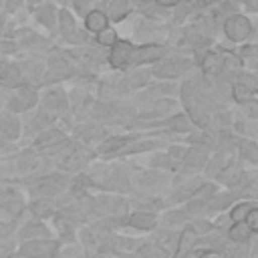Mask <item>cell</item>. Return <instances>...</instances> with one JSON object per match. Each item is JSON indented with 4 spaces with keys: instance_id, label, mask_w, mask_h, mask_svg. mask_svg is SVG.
Returning <instances> with one entry per match:
<instances>
[{
    "instance_id": "6da1fadb",
    "label": "cell",
    "mask_w": 258,
    "mask_h": 258,
    "mask_svg": "<svg viewBox=\"0 0 258 258\" xmlns=\"http://www.w3.org/2000/svg\"><path fill=\"white\" fill-rule=\"evenodd\" d=\"M18 185L26 189L30 198H56L69 187L71 175L67 171H44V173H30L22 179H16Z\"/></svg>"
},
{
    "instance_id": "7a4b0ae2",
    "label": "cell",
    "mask_w": 258,
    "mask_h": 258,
    "mask_svg": "<svg viewBox=\"0 0 258 258\" xmlns=\"http://www.w3.org/2000/svg\"><path fill=\"white\" fill-rule=\"evenodd\" d=\"M87 208H89V220H95V218H107V216H121L131 210V204L127 196L101 191V194L87 196Z\"/></svg>"
},
{
    "instance_id": "3957f363",
    "label": "cell",
    "mask_w": 258,
    "mask_h": 258,
    "mask_svg": "<svg viewBox=\"0 0 258 258\" xmlns=\"http://www.w3.org/2000/svg\"><path fill=\"white\" fill-rule=\"evenodd\" d=\"M171 185L169 171L163 169H139L131 173V194H149V196H163Z\"/></svg>"
},
{
    "instance_id": "277c9868",
    "label": "cell",
    "mask_w": 258,
    "mask_h": 258,
    "mask_svg": "<svg viewBox=\"0 0 258 258\" xmlns=\"http://www.w3.org/2000/svg\"><path fill=\"white\" fill-rule=\"evenodd\" d=\"M40 167V155L34 147L22 149L18 153L8 155L2 161V177L0 179H22L34 173Z\"/></svg>"
},
{
    "instance_id": "5b68a950",
    "label": "cell",
    "mask_w": 258,
    "mask_h": 258,
    "mask_svg": "<svg viewBox=\"0 0 258 258\" xmlns=\"http://www.w3.org/2000/svg\"><path fill=\"white\" fill-rule=\"evenodd\" d=\"M210 157V151L200 147V145H191L185 149V155L175 171L177 177H191V175H200L206 167V161Z\"/></svg>"
},
{
    "instance_id": "8992f818",
    "label": "cell",
    "mask_w": 258,
    "mask_h": 258,
    "mask_svg": "<svg viewBox=\"0 0 258 258\" xmlns=\"http://www.w3.org/2000/svg\"><path fill=\"white\" fill-rule=\"evenodd\" d=\"M157 220H159V214L147 212V210H131L119 216L121 228H129V230L143 232V234L153 232L157 228Z\"/></svg>"
},
{
    "instance_id": "52a82bcc",
    "label": "cell",
    "mask_w": 258,
    "mask_h": 258,
    "mask_svg": "<svg viewBox=\"0 0 258 258\" xmlns=\"http://www.w3.org/2000/svg\"><path fill=\"white\" fill-rule=\"evenodd\" d=\"M36 103H38V93H36V89H34L32 85L20 83L18 87H14V93H12V97L8 99L6 107H8L10 113L18 115V113H24V111L32 109Z\"/></svg>"
},
{
    "instance_id": "ba28073f",
    "label": "cell",
    "mask_w": 258,
    "mask_h": 258,
    "mask_svg": "<svg viewBox=\"0 0 258 258\" xmlns=\"http://www.w3.org/2000/svg\"><path fill=\"white\" fill-rule=\"evenodd\" d=\"M248 173H250V171L244 169L242 161H238V159L232 157V159L224 165V169H222L214 179H216L218 183L226 185L228 189H236V187H240V185L244 183V179L248 177Z\"/></svg>"
},
{
    "instance_id": "9c48e42d",
    "label": "cell",
    "mask_w": 258,
    "mask_h": 258,
    "mask_svg": "<svg viewBox=\"0 0 258 258\" xmlns=\"http://www.w3.org/2000/svg\"><path fill=\"white\" fill-rule=\"evenodd\" d=\"M60 242L56 238H38V240H26L20 242L16 248L18 258H42L46 252L56 248Z\"/></svg>"
},
{
    "instance_id": "30bf717a",
    "label": "cell",
    "mask_w": 258,
    "mask_h": 258,
    "mask_svg": "<svg viewBox=\"0 0 258 258\" xmlns=\"http://www.w3.org/2000/svg\"><path fill=\"white\" fill-rule=\"evenodd\" d=\"M52 236H54V234H52L50 226H48L44 220H38V218H32V220L24 222V224L16 230V234H14V238H16L18 242L38 240V238H52Z\"/></svg>"
},
{
    "instance_id": "8fae6325",
    "label": "cell",
    "mask_w": 258,
    "mask_h": 258,
    "mask_svg": "<svg viewBox=\"0 0 258 258\" xmlns=\"http://www.w3.org/2000/svg\"><path fill=\"white\" fill-rule=\"evenodd\" d=\"M189 214L185 212V208L179 206H169L163 214L159 212V220H157V228H165V230H181L187 222H189Z\"/></svg>"
},
{
    "instance_id": "7c38bea8",
    "label": "cell",
    "mask_w": 258,
    "mask_h": 258,
    "mask_svg": "<svg viewBox=\"0 0 258 258\" xmlns=\"http://www.w3.org/2000/svg\"><path fill=\"white\" fill-rule=\"evenodd\" d=\"M165 48L161 44H141V46H133L131 50V58H129V67H139L145 62H157L161 60Z\"/></svg>"
},
{
    "instance_id": "4fadbf2b",
    "label": "cell",
    "mask_w": 258,
    "mask_h": 258,
    "mask_svg": "<svg viewBox=\"0 0 258 258\" xmlns=\"http://www.w3.org/2000/svg\"><path fill=\"white\" fill-rule=\"evenodd\" d=\"M20 137V121L14 113L4 111L0 113V145L6 147Z\"/></svg>"
},
{
    "instance_id": "5bb4252c",
    "label": "cell",
    "mask_w": 258,
    "mask_h": 258,
    "mask_svg": "<svg viewBox=\"0 0 258 258\" xmlns=\"http://www.w3.org/2000/svg\"><path fill=\"white\" fill-rule=\"evenodd\" d=\"M224 32H226V36H228L230 40H234V42H242L244 38L250 36L252 26H250V20H248L246 16H238V14H234V16H230V18L224 22Z\"/></svg>"
},
{
    "instance_id": "9a60e30c",
    "label": "cell",
    "mask_w": 258,
    "mask_h": 258,
    "mask_svg": "<svg viewBox=\"0 0 258 258\" xmlns=\"http://www.w3.org/2000/svg\"><path fill=\"white\" fill-rule=\"evenodd\" d=\"M256 77L250 75V73H242L238 77V81L232 83V97L238 101V103H246L250 99H254L256 95Z\"/></svg>"
},
{
    "instance_id": "2e32d148",
    "label": "cell",
    "mask_w": 258,
    "mask_h": 258,
    "mask_svg": "<svg viewBox=\"0 0 258 258\" xmlns=\"http://www.w3.org/2000/svg\"><path fill=\"white\" fill-rule=\"evenodd\" d=\"M50 222H52V234H56V240L60 242V244H75L77 242V226L73 224V222H69L64 216H60L58 212L50 218Z\"/></svg>"
},
{
    "instance_id": "e0dca14e",
    "label": "cell",
    "mask_w": 258,
    "mask_h": 258,
    "mask_svg": "<svg viewBox=\"0 0 258 258\" xmlns=\"http://www.w3.org/2000/svg\"><path fill=\"white\" fill-rule=\"evenodd\" d=\"M26 210L32 214V218H38V220H50L58 206L54 202V198H30V202L26 204Z\"/></svg>"
},
{
    "instance_id": "ac0fdd59",
    "label": "cell",
    "mask_w": 258,
    "mask_h": 258,
    "mask_svg": "<svg viewBox=\"0 0 258 258\" xmlns=\"http://www.w3.org/2000/svg\"><path fill=\"white\" fill-rule=\"evenodd\" d=\"M69 103H67V95L60 89H52L44 95L42 99V111H46L50 117H58L62 113H67Z\"/></svg>"
},
{
    "instance_id": "d6986e66",
    "label": "cell",
    "mask_w": 258,
    "mask_h": 258,
    "mask_svg": "<svg viewBox=\"0 0 258 258\" xmlns=\"http://www.w3.org/2000/svg\"><path fill=\"white\" fill-rule=\"evenodd\" d=\"M131 50L133 44L127 40H115L111 44V52H109V64L113 69H127L129 67V58H131Z\"/></svg>"
},
{
    "instance_id": "ffe728a7",
    "label": "cell",
    "mask_w": 258,
    "mask_h": 258,
    "mask_svg": "<svg viewBox=\"0 0 258 258\" xmlns=\"http://www.w3.org/2000/svg\"><path fill=\"white\" fill-rule=\"evenodd\" d=\"M224 236H226L228 244H250L256 234L244 222H230L224 230Z\"/></svg>"
},
{
    "instance_id": "44dd1931",
    "label": "cell",
    "mask_w": 258,
    "mask_h": 258,
    "mask_svg": "<svg viewBox=\"0 0 258 258\" xmlns=\"http://www.w3.org/2000/svg\"><path fill=\"white\" fill-rule=\"evenodd\" d=\"M187 67V60H163L153 67V75L159 79H177Z\"/></svg>"
},
{
    "instance_id": "7402d4cb",
    "label": "cell",
    "mask_w": 258,
    "mask_h": 258,
    "mask_svg": "<svg viewBox=\"0 0 258 258\" xmlns=\"http://www.w3.org/2000/svg\"><path fill=\"white\" fill-rule=\"evenodd\" d=\"M75 75V69L71 62L67 60H52L44 73V81L46 83H58V81H64L69 77Z\"/></svg>"
},
{
    "instance_id": "603a6c76",
    "label": "cell",
    "mask_w": 258,
    "mask_h": 258,
    "mask_svg": "<svg viewBox=\"0 0 258 258\" xmlns=\"http://www.w3.org/2000/svg\"><path fill=\"white\" fill-rule=\"evenodd\" d=\"M20 83H22V71L12 62L0 60V85H4L8 89H14Z\"/></svg>"
},
{
    "instance_id": "cb8c5ba5",
    "label": "cell",
    "mask_w": 258,
    "mask_h": 258,
    "mask_svg": "<svg viewBox=\"0 0 258 258\" xmlns=\"http://www.w3.org/2000/svg\"><path fill=\"white\" fill-rule=\"evenodd\" d=\"M252 208H258L256 200H236L230 208H228V220L230 222H244L246 214L252 210Z\"/></svg>"
},
{
    "instance_id": "d4e9b609",
    "label": "cell",
    "mask_w": 258,
    "mask_h": 258,
    "mask_svg": "<svg viewBox=\"0 0 258 258\" xmlns=\"http://www.w3.org/2000/svg\"><path fill=\"white\" fill-rule=\"evenodd\" d=\"M163 127H167L173 133H189L191 131V121L185 113H173L171 117H167L163 123Z\"/></svg>"
},
{
    "instance_id": "484cf974",
    "label": "cell",
    "mask_w": 258,
    "mask_h": 258,
    "mask_svg": "<svg viewBox=\"0 0 258 258\" xmlns=\"http://www.w3.org/2000/svg\"><path fill=\"white\" fill-rule=\"evenodd\" d=\"M238 153H240V159L250 163V165H256L258 163V145L254 139H242L238 141Z\"/></svg>"
},
{
    "instance_id": "4316f807",
    "label": "cell",
    "mask_w": 258,
    "mask_h": 258,
    "mask_svg": "<svg viewBox=\"0 0 258 258\" xmlns=\"http://www.w3.org/2000/svg\"><path fill=\"white\" fill-rule=\"evenodd\" d=\"M60 24H62V34L69 42H83L85 40V34H77V26H75V20L71 18L69 12H62L60 14Z\"/></svg>"
},
{
    "instance_id": "83f0119b",
    "label": "cell",
    "mask_w": 258,
    "mask_h": 258,
    "mask_svg": "<svg viewBox=\"0 0 258 258\" xmlns=\"http://www.w3.org/2000/svg\"><path fill=\"white\" fill-rule=\"evenodd\" d=\"M85 26H87V30H91V32H99V30L107 28V16H105L103 12H99V10H91V12L85 16Z\"/></svg>"
},
{
    "instance_id": "f1b7e54d",
    "label": "cell",
    "mask_w": 258,
    "mask_h": 258,
    "mask_svg": "<svg viewBox=\"0 0 258 258\" xmlns=\"http://www.w3.org/2000/svg\"><path fill=\"white\" fill-rule=\"evenodd\" d=\"M127 10H129V2L127 0H113V2H109V18H113V20H123Z\"/></svg>"
},
{
    "instance_id": "f546056e",
    "label": "cell",
    "mask_w": 258,
    "mask_h": 258,
    "mask_svg": "<svg viewBox=\"0 0 258 258\" xmlns=\"http://www.w3.org/2000/svg\"><path fill=\"white\" fill-rule=\"evenodd\" d=\"M58 258H85V250L77 242L75 244H60Z\"/></svg>"
},
{
    "instance_id": "4dcf8cb0",
    "label": "cell",
    "mask_w": 258,
    "mask_h": 258,
    "mask_svg": "<svg viewBox=\"0 0 258 258\" xmlns=\"http://www.w3.org/2000/svg\"><path fill=\"white\" fill-rule=\"evenodd\" d=\"M95 34H97V42L103 44V46H111V44L117 40V34H115V30H111V28H103V30H99V32H95Z\"/></svg>"
},
{
    "instance_id": "1f68e13d",
    "label": "cell",
    "mask_w": 258,
    "mask_h": 258,
    "mask_svg": "<svg viewBox=\"0 0 258 258\" xmlns=\"http://www.w3.org/2000/svg\"><path fill=\"white\" fill-rule=\"evenodd\" d=\"M244 224H246L254 234H258V208H252V210L246 214Z\"/></svg>"
},
{
    "instance_id": "d6a6232c",
    "label": "cell",
    "mask_w": 258,
    "mask_h": 258,
    "mask_svg": "<svg viewBox=\"0 0 258 258\" xmlns=\"http://www.w3.org/2000/svg\"><path fill=\"white\" fill-rule=\"evenodd\" d=\"M198 258H226V256H224V250H218V248H202V252H200Z\"/></svg>"
},
{
    "instance_id": "836d02e7",
    "label": "cell",
    "mask_w": 258,
    "mask_h": 258,
    "mask_svg": "<svg viewBox=\"0 0 258 258\" xmlns=\"http://www.w3.org/2000/svg\"><path fill=\"white\" fill-rule=\"evenodd\" d=\"M40 14H42V16H40V20H42L44 24H48V26H50V24H52V16H50V14H52V10H50V8H44Z\"/></svg>"
},
{
    "instance_id": "e575fe53",
    "label": "cell",
    "mask_w": 258,
    "mask_h": 258,
    "mask_svg": "<svg viewBox=\"0 0 258 258\" xmlns=\"http://www.w3.org/2000/svg\"><path fill=\"white\" fill-rule=\"evenodd\" d=\"M89 2H91V0H75V6H77V10H79V12H87Z\"/></svg>"
},
{
    "instance_id": "d590c367",
    "label": "cell",
    "mask_w": 258,
    "mask_h": 258,
    "mask_svg": "<svg viewBox=\"0 0 258 258\" xmlns=\"http://www.w3.org/2000/svg\"><path fill=\"white\" fill-rule=\"evenodd\" d=\"M153 2H157V4H161V6H173V4H177V2H181V0H153Z\"/></svg>"
},
{
    "instance_id": "8d00e7d4",
    "label": "cell",
    "mask_w": 258,
    "mask_h": 258,
    "mask_svg": "<svg viewBox=\"0 0 258 258\" xmlns=\"http://www.w3.org/2000/svg\"><path fill=\"white\" fill-rule=\"evenodd\" d=\"M0 258H18V254H16V252H8V254H4V256H0Z\"/></svg>"
},
{
    "instance_id": "74e56055",
    "label": "cell",
    "mask_w": 258,
    "mask_h": 258,
    "mask_svg": "<svg viewBox=\"0 0 258 258\" xmlns=\"http://www.w3.org/2000/svg\"><path fill=\"white\" fill-rule=\"evenodd\" d=\"M212 0H200V4H210Z\"/></svg>"
},
{
    "instance_id": "f35d334b",
    "label": "cell",
    "mask_w": 258,
    "mask_h": 258,
    "mask_svg": "<svg viewBox=\"0 0 258 258\" xmlns=\"http://www.w3.org/2000/svg\"><path fill=\"white\" fill-rule=\"evenodd\" d=\"M0 30H2V22H0Z\"/></svg>"
}]
</instances>
